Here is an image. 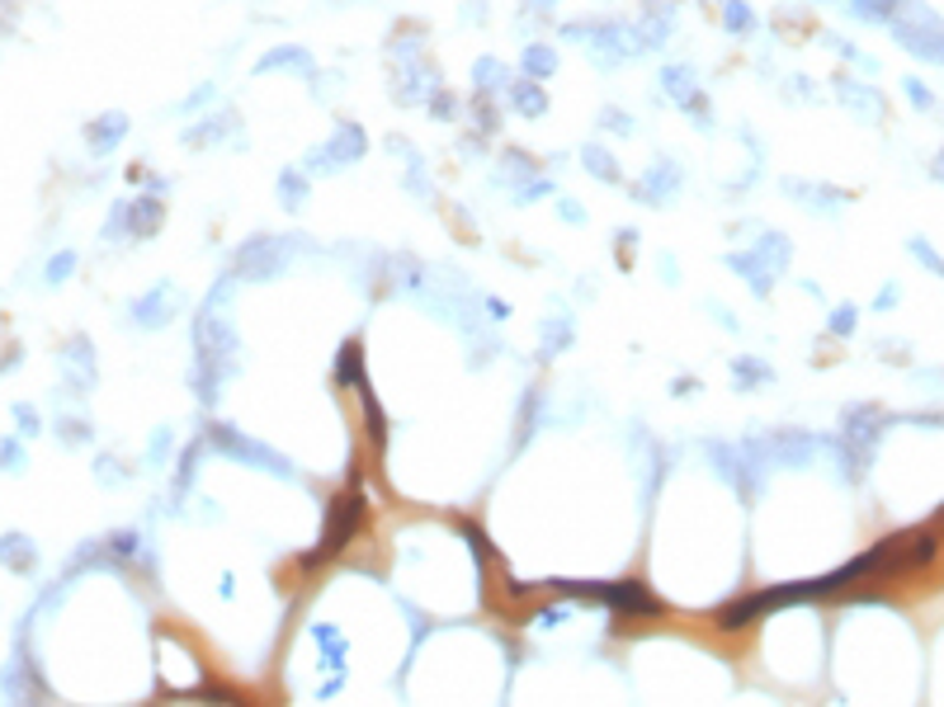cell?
<instances>
[{
    "instance_id": "obj_4",
    "label": "cell",
    "mask_w": 944,
    "mask_h": 707,
    "mask_svg": "<svg viewBox=\"0 0 944 707\" xmlns=\"http://www.w3.org/2000/svg\"><path fill=\"white\" fill-rule=\"evenodd\" d=\"M511 99L520 104V114H544V95H538L529 81H524V85H515V91H511Z\"/></svg>"
},
{
    "instance_id": "obj_5",
    "label": "cell",
    "mask_w": 944,
    "mask_h": 707,
    "mask_svg": "<svg viewBox=\"0 0 944 707\" xmlns=\"http://www.w3.org/2000/svg\"><path fill=\"white\" fill-rule=\"evenodd\" d=\"M586 161H590V170H596L600 180H615V161H609V156H605L600 147H590V151H586Z\"/></svg>"
},
{
    "instance_id": "obj_6",
    "label": "cell",
    "mask_w": 944,
    "mask_h": 707,
    "mask_svg": "<svg viewBox=\"0 0 944 707\" xmlns=\"http://www.w3.org/2000/svg\"><path fill=\"white\" fill-rule=\"evenodd\" d=\"M279 189H284L289 199H293V208H298V199H303V193H307V184L298 180V175H284V180H279Z\"/></svg>"
},
{
    "instance_id": "obj_8",
    "label": "cell",
    "mask_w": 944,
    "mask_h": 707,
    "mask_svg": "<svg viewBox=\"0 0 944 707\" xmlns=\"http://www.w3.org/2000/svg\"><path fill=\"white\" fill-rule=\"evenodd\" d=\"M727 24H732V29H746V24H751V20H746V6H737V0H732V6H727Z\"/></svg>"
},
{
    "instance_id": "obj_2",
    "label": "cell",
    "mask_w": 944,
    "mask_h": 707,
    "mask_svg": "<svg viewBox=\"0 0 944 707\" xmlns=\"http://www.w3.org/2000/svg\"><path fill=\"white\" fill-rule=\"evenodd\" d=\"M581 594H596V599H605V604H615L619 613H628V618H642V613H657V599L647 594L638 580H623V585H596V590H581Z\"/></svg>"
},
{
    "instance_id": "obj_1",
    "label": "cell",
    "mask_w": 944,
    "mask_h": 707,
    "mask_svg": "<svg viewBox=\"0 0 944 707\" xmlns=\"http://www.w3.org/2000/svg\"><path fill=\"white\" fill-rule=\"evenodd\" d=\"M359 519H364V495H345V500H336V515H331L326 538H322V547H317V552H312L307 561L331 557V552H336V547H345V538L359 528Z\"/></svg>"
},
{
    "instance_id": "obj_7",
    "label": "cell",
    "mask_w": 944,
    "mask_h": 707,
    "mask_svg": "<svg viewBox=\"0 0 944 707\" xmlns=\"http://www.w3.org/2000/svg\"><path fill=\"white\" fill-rule=\"evenodd\" d=\"M553 62H557V57H553V52H544V48H534V57H529V71H534V76H544V71H553Z\"/></svg>"
},
{
    "instance_id": "obj_3",
    "label": "cell",
    "mask_w": 944,
    "mask_h": 707,
    "mask_svg": "<svg viewBox=\"0 0 944 707\" xmlns=\"http://www.w3.org/2000/svg\"><path fill=\"white\" fill-rule=\"evenodd\" d=\"M364 151V133L359 128H340L336 141L331 147H322L317 156H312V166H322V170H336V161H355V156Z\"/></svg>"
}]
</instances>
